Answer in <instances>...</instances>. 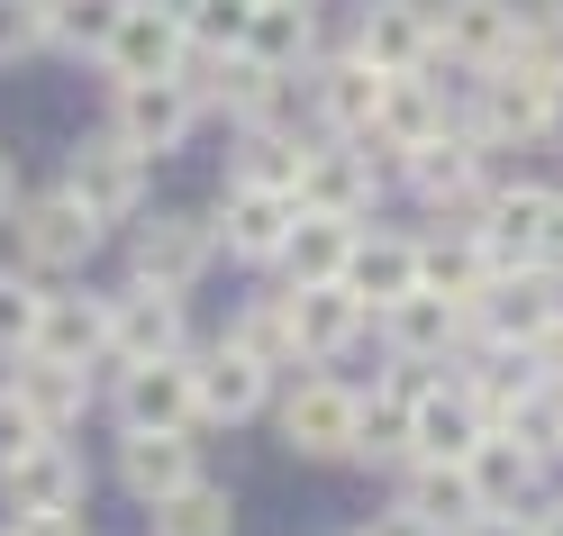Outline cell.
Instances as JSON below:
<instances>
[{
  "mask_svg": "<svg viewBox=\"0 0 563 536\" xmlns=\"http://www.w3.org/2000/svg\"><path fill=\"white\" fill-rule=\"evenodd\" d=\"M191 128H200V91L191 83H119L110 91V136H128L146 164L173 155Z\"/></svg>",
  "mask_w": 563,
  "mask_h": 536,
  "instance_id": "11",
  "label": "cell"
},
{
  "mask_svg": "<svg viewBox=\"0 0 563 536\" xmlns=\"http://www.w3.org/2000/svg\"><path fill=\"white\" fill-rule=\"evenodd\" d=\"M373 337L391 346V364H437L445 373V354L473 346V318L454 309V300H437V292H409V300H391V309L373 318Z\"/></svg>",
  "mask_w": 563,
  "mask_h": 536,
  "instance_id": "13",
  "label": "cell"
},
{
  "mask_svg": "<svg viewBox=\"0 0 563 536\" xmlns=\"http://www.w3.org/2000/svg\"><path fill=\"white\" fill-rule=\"evenodd\" d=\"M10 401L46 427V437H64V427H82V409H91V373L82 364H46V354H19V373L0 382Z\"/></svg>",
  "mask_w": 563,
  "mask_h": 536,
  "instance_id": "25",
  "label": "cell"
},
{
  "mask_svg": "<svg viewBox=\"0 0 563 536\" xmlns=\"http://www.w3.org/2000/svg\"><path fill=\"white\" fill-rule=\"evenodd\" d=\"M100 228L91 209L74 200V192H27L19 209H10V255H19V273H82L91 255H100Z\"/></svg>",
  "mask_w": 563,
  "mask_h": 536,
  "instance_id": "3",
  "label": "cell"
},
{
  "mask_svg": "<svg viewBox=\"0 0 563 536\" xmlns=\"http://www.w3.org/2000/svg\"><path fill=\"white\" fill-rule=\"evenodd\" d=\"M355 409H364L355 382L300 373L291 391H282V446L291 455H355Z\"/></svg>",
  "mask_w": 563,
  "mask_h": 536,
  "instance_id": "9",
  "label": "cell"
},
{
  "mask_svg": "<svg viewBox=\"0 0 563 536\" xmlns=\"http://www.w3.org/2000/svg\"><path fill=\"white\" fill-rule=\"evenodd\" d=\"M345 255H355V219H319V209H300L291 237H282V292H328L345 282Z\"/></svg>",
  "mask_w": 563,
  "mask_h": 536,
  "instance_id": "24",
  "label": "cell"
},
{
  "mask_svg": "<svg viewBox=\"0 0 563 536\" xmlns=\"http://www.w3.org/2000/svg\"><path fill=\"white\" fill-rule=\"evenodd\" d=\"M400 510L428 527V536H473V527H490L482 500H473V482H464V463H409Z\"/></svg>",
  "mask_w": 563,
  "mask_h": 536,
  "instance_id": "27",
  "label": "cell"
},
{
  "mask_svg": "<svg viewBox=\"0 0 563 536\" xmlns=\"http://www.w3.org/2000/svg\"><path fill=\"white\" fill-rule=\"evenodd\" d=\"M10 209H19V155L0 146V219H10Z\"/></svg>",
  "mask_w": 563,
  "mask_h": 536,
  "instance_id": "41",
  "label": "cell"
},
{
  "mask_svg": "<svg viewBox=\"0 0 563 536\" xmlns=\"http://www.w3.org/2000/svg\"><path fill=\"white\" fill-rule=\"evenodd\" d=\"M527 536H563V500H537V510H527Z\"/></svg>",
  "mask_w": 563,
  "mask_h": 536,
  "instance_id": "39",
  "label": "cell"
},
{
  "mask_svg": "<svg viewBox=\"0 0 563 536\" xmlns=\"http://www.w3.org/2000/svg\"><path fill=\"white\" fill-rule=\"evenodd\" d=\"M191 401H200V418L245 427V418L273 401V373H264L236 337H219V346H200V354H191Z\"/></svg>",
  "mask_w": 563,
  "mask_h": 536,
  "instance_id": "17",
  "label": "cell"
},
{
  "mask_svg": "<svg viewBox=\"0 0 563 536\" xmlns=\"http://www.w3.org/2000/svg\"><path fill=\"white\" fill-rule=\"evenodd\" d=\"M509 64H527V74H545L563 91V0H518V55Z\"/></svg>",
  "mask_w": 563,
  "mask_h": 536,
  "instance_id": "34",
  "label": "cell"
},
{
  "mask_svg": "<svg viewBox=\"0 0 563 536\" xmlns=\"http://www.w3.org/2000/svg\"><path fill=\"white\" fill-rule=\"evenodd\" d=\"M10 536H91L82 510H55V518H10Z\"/></svg>",
  "mask_w": 563,
  "mask_h": 536,
  "instance_id": "38",
  "label": "cell"
},
{
  "mask_svg": "<svg viewBox=\"0 0 563 536\" xmlns=\"http://www.w3.org/2000/svg\"><path fill=\"white\" fill-rule=\"evenodd\" d=\"M37 318H46V292H37V273L0 264V354H27V346H37Z\"/></svg>",
  "mask_w": 563,
  "mask_h": 536,
  "instance_id": "35",
  "label": "cell"
},
{
  "mask_svg": "<svg viewBox=\"0 0 563 536\" xmlns=\"http://www.w3.org/2000/svg\"><path fill=\"white\" fill-rule=\"evenodd\" d=\"M345 55H364L382 83H391V74H418V64L437 55L428 0H364V10H355V37H345Z\"/></svg>",
  "mask_w": 563,
  "mask_h": 536,
  "instance_id": "15",
  "label": "cell"
},
{
  "mask_svg": "<svg viewBox=\"0 0 563 536\" xmlns=\"http://www.w3.org/2000/svg\"><path fill=\"white\" fill-rule=\"evenodd\" d=\"M400 173L382 164L373 136H309V155H300V209H319V219H355L364 228V209L391 192Z\"/></svg>",
  "mask_w": 563,
  "mask_h": 536,
  "instance_id": "2",
  "label": "cell"
},
{
  "mask_svg": "<svg viewBox=\"0 0 563 536\" xmlns=\"http://www.w3.org/2000/svg\"><path fill=\"white\" fill-rule=\"evenodd\" d=\"M373 100H382V74L364 55H319L309 64V110H319V136H364L373 128Z\"/></svg>",
  "mask_w": 563,
  "mask_h": 536,
  "instance_id": "23",
  "label": "cell"
},
{
  "mask_svg": "<svg viewBox=\"0 0 563 536\" xmlns=\"http://www.w3.org/2000/svg\"><path fill=\"white\" fill-rule=\"evenodd\" d=\"M110 364H183V300L146 282L110 292Z\"/></svg>",
  "mask_w": 563,
  "mask_h": 536,
  "instance_id": "16",
  "label": "cell"
},
{
  "mask_svg": "<svg viewBox=\"0 0 563 536\" xmlns=\"http://www.w3.org/2000/svg\"><path fill=\"white\" fill-rule=\"evenodd\" d=\"M27 446H46V427L27 418V409L10 401V391H0V463H10V455H27Z\"/></svg>",
  "mask_w": 563,
  "mask_h": 536,
  "instance_id": "37",
  "label": "cell"
},
{
  "mask_svg": "<svg viewBox=\"0 0 563 536\" xmlns=\"http://www.w3.org/2000/svg\"><path fill=\"white\" fill-rule=\"evenodd\" d=\"M46 46V0H0V64Z\"/></svg>",
  "mask_w": 563,
  "mask_h": 536,
  "instance_id": "36",
  "label": "cell"
},
{
  "mask_svg": "<svg viewBox=\"0 0 563 536\" xmlns=\"http://www.w3.org/2000/svg\"><path fill=\"white\" fill-rule=\"evenodd\" d=\"M119 482L155 510V500L200 482V455H191V437H119Z\"/></svg>",
  "mask_w": 563,
  "mask_h": 536,
  "instance_id": "29",
  "label": "cell"
},
{
  "mask_svg": "<svg viewBox=\"0 0 563 536\" xmlns=\"http://www.w3.org/2000/svg\"><path fill=\"white\" fill-rule=\"evenodd\" d=\"M128 0H46V46L64 55H100L110 46V28H119Z\"/></svg>",
  "mask_w": 563,
  "mask_h": 536,
  "instance_id": "32",
  "label": "cell"
},
{
  "mask_svg": "<svg viewBox=\"0 0 563 536\" xmlns=\"http://www.w3.org/2000/svg\"><path fill=\"white\" fill-rule=\"evenodd\" d=\"M183 55H191L183 19H173L164 0H128L119 28H110V46H100V74H110V91L119 83H173V74H183Z\"/></svg>",
  "mask_w": 563,
  "mask_h": 536,
  "instance_id": "7",
  "label": "cell"
},
{
  "mask_svg": "<svg viewBox=\"0 0 563 536\" xmlns=\"http://www.w3.org/2000/svg\"><path fill=\"white\" fill-rule=\"evenodd\" d=\"M82 491H91L82 446H64V437H46V446H27V455H10V463H0V500H10V518H55V510H82Z\"/></svg>",
  "mask_w": 563,
  "mask_h": 536,
  "instance_id": "12",
  "label": "cell"
},
{
  "mask_svg": "<svg viewBox=\"0 0 563 536\" xmlns=\"http://www.w3.org/2000/svg\"><path fill=\"white\" fill-rule=\"evenodd\" d=\"M282 309H291V337H300V364L309 373H328L336 354L373 328V309L345 292V282H328V292H282Z\"/></svg>",
  "mask_w": 563,
  "mask_h": 536,
  "instance_id": "20",
  "label": "cell"
},
{
  "mask_svg": "<svg viewBox=\"0 0 563 536\" xmlns=\"http://www.w3.org/2000/svg\"><path fill=\"white\" fill-rule=\"evenodd\" d=\"M418 292H437L473 318V300L490 292V255H482V237L473 228H437V237H418Z\"/></svg>",
  "mask_w": 563,
  "mask_h": 536,
  "instance_id": "26",
  "label": "cell"
},
{
  "mask_svg": "<svg viewBox=\"0 0 563 536\" xmlns=\"http://www.w3.org/2000/svg\"><path fill=\"white\" fill-rule=\"evenodd\" d=\"M46 364H110V292H46V318H37V346Z\"/></svg>",
  "mask_w": 563,
  "mask_h": 536,
  "instance_id": "19",
  "label": "cell"
},
{
  "mask_svg": "<svg viewBox=\"0 0 563 536\" xmlns=\"http://www.w3.org/2000/svg\"><path fill=\"white\" fill-rule=\"evenodd\" d=\"M464 128H473V146H545V136L563 128V91L545 74H527V64H490V74L473 83L464 100Z\"/></svg>",
  "mask_w": 563,
  "mask_h": 536,
  "instance_id": "1",
  "label": "cell"
},
{
  "mask_svg": "<svg viewBox=\"0 0 563 536\" xmlns=\"http://www.w3.org/2000/svg\"><path fill=\"white\" fill-rule=\"evenodd\" d=\"M537 373H545V382H563V318H554V337L537 346Z\"/></svg>",
  "mask_w": 563,
  "mask_h": 536,
  "instance_id": "40",
  "label": "cell"
},
{
  "mask_svg": "<svg viewBox=\"0 0 563 536\" xmlns=\"http://www.w3.org/2000/svg\"><path fill=\"white\" fill-rule=\"evenodd\" d=\"M0 536H10V527H0Z\"/></svg>",
  "mask_w": 563,
  "mask_h": 536,
  "instance_id": "43",
  "label": "cell"
},
{
  "mask_svg": "<svg viewBox=\"0 0 563 536\" xmlns=\"http://www.w3.org/2000/svg\"><path fill=\"white\" fill-rule=\"evenodd\" d=\"M364 536H428V527H418V518H409V510H391V518H373V527H364Z\"/></svg>",
  "mask_w": 563,
  "mask_h": 536,
  "instance_id": "42",
  "label": "cell"
},
{
  "mask_svg": "<svg viewBox=\"0 0 563 536\" xmlns=\"http://www.w3.org/2000/svg\"><path fill=\"white\" fill-rule=\"evenodd\" d=\"M228 337H236L245 354H255V364H264L273 382H282V373H291V382L309 373V364H300V337H291V309H282V292H273V300H255V309H245Z\"/></svg>",
  "mask_w": 563,
  "mask_h": 536,
  "instance_id": "30",
  "label": "cell"
},
{
  "mask_svg": "<svg viewBox=\"0 0 563 536\" xmlns=\"http://www.w3.org/2000/svg\"><path fill=\"white\" fill-rule=\"evenodd\" d=\"M428 28H437V64H454V74H490L518 55V0H428Z\"/></svg>",
  "mask_w": 563,
  "mask_h": 536,
  "instance_id": "8",
  "label": "cell"
},
{
  "mask_svg": "<svg viewBox=\"0 0 563 536\" xmlns=\"http://www.w3.org/2000/svg\"><path fill=\"white\" fill-rule=\"evenodd\" d=\"M490 437V418L464 382H428L418 391V409H409V463H464L473 446Z\"/></svg>",
  "mask_w": 563,
  "mask_h": 536,
  "instance_id": "18",
  "label": "cell"
},
{
  "mask_svg": "<svg viewBox=\"0 0 563 536\" xmlns=\"http://www.w3.org/2000/svg\"><path fill=\"white\" fill-rule=\"evenodd\" d=\"M191 354L183 364H119V437H191Z\"/></svg>",
  "mask_w": 563,
  "mask_h": 536,
  "instance_id": "10",
  "label": "cell"
},
{
  "mask_svg": "<svg viewBox=\"0 0 563 536\" xmlns=\"http://www.w3.org/2000/svg\"><path fill=\"white\" fill-rule=\"evenodd\" d=\"M255 10H264V0H255Z\"/></svg>",
  "mask_w": 563,
  "mask_h": 536,
  "instance_id": "44",
  "label": "cell"
},
{
  "mask_svg": "<svg viewBox=\"0 0 563 536\" xmlns=\"http://www.w3.org/2000/svg\"><path fill=\"white\" fill-rule=\"evenodd\" d=\"M345 292H355L373 318L418 292V237L400 228H355V255H345Z\"/></svg>",
  "mask_w": 563,
  "mask_h": 536,
  "instance_id": "21",
  "label": "cell"
},
{
  "mask_svg": "<svg viewBox=\"0 0 563 536\" xmlns=\"http://www.w3.org/2000/svg\"><path fill=\"white\" fill-rule=\"evenodd\" d=\"M155 536H236V500H228V482H191V491L155 500Z\"/></svg>",
  "mask_w": 563,
  "mask_h": 536,
  "instance_id": "31",
  "label": "cell"
},
{
  "mask_svg": "<svg viewBox=\"0 0 563 536\" xmlns=\"http://www.w3.org/2000/svg\"><path fill=\"white\" fill-rule=\"evenodd\" d=\"M64 192H74L100 228H128V219H146V155H136L128 136L91 128L74 146V164H64Z\"/></svg>",
  "mask_w": 563,
  "mask_h": 536,
  "instance_id": "5",
  "label": "cell"
},
{
  "mask_svg": "<svg viewBox=\"0 0 563 536\" xmlns=\"http://www.w3.org/2000/svg\"><path fill=\"white\" fill-rule=\"evenodd\" d=\"M409 409H418V401H400V391L373 382V401L355 409V455H364V463H400V455H409Z\"/></svg>",
  "mask_w": 563,
  "mask_h": 536,
  "instance_id": "33",
  "label": "cell"
},
{
  "mask_svg": "<svg viewBox=\"0 0 563 536\" xmlns=\"http://www.w3.org/2000/svg\"><path fill=\"white\" fill-rule=\"evenodd\" d=\"M554 209H563V192H545V183H500V192H482L473 237H482L490 273H527V264H545Z\"/></svg>",
  "mask_w": 563,
  "mask_h": 536,
  "instance_id": "4",
  "label": "cell"
},
{
  "mask_svg": "<svg viewBox=\"0 0 563 536\" xmlns=\"http://www.w3.org/2000/svg\"><path fill=\"white\" fill-rule=\"evenodd\" d=\"M537 473H545V463L527 455L509 427H490V437L464 455V482H473V500H482V518H500V527H518V500L537 491Z\"/></svg>",
  "mask_w": 563,
  "mask_h": 536,
  "instance_id": "22",
  "label": "cell"
},
{
  "mask_svg": "<svg viewBox=\"0 0 563 536\" xmlns=\"http://www.w3.org/2000/svg\"><path fill=\"white\" fill-rule=\"evenodd\" d=\"M236 55L264 64V74H300V64H319V0H264Z\"/></svg>",
  "mask_w": 563,
  "mask_h": 536,
  "instance_id": "28",
  "label": "cell"
},
{
  "mask_svg": "<svg viewBox=\"0 0 563 536\" xmlns=\"http://www.w3.org/2000/svg\"><path fill=\"white\" fill-rule=\"evenodd\" d=\"M291 219H300V200H291V192L228 183L219 209H209V237H219L236 264H273V255H282V237H291Z\"/></svg>",
  "mask_w": 563,
  "mask_h": 536,
  "instance_id": "14",
  "label": "cell"
},
{
  "mask_svg": "<svg viewBox=\"0 0 563 536\" xmlns=\"http://www.w3.org/2000/svg\"><path fill=\"white\" fill-rule=\"evenodd\" d=\"M209 255H219L209 219H183V209H155V219H136V237H128V282H146V292H173V300H183L191 282L209 273Z\"/></svg>",
  "mask_w": 563,
  "mask_h": 536,
  "instance_id": "6",
  "label": "cell"
}]
</instances>
